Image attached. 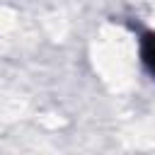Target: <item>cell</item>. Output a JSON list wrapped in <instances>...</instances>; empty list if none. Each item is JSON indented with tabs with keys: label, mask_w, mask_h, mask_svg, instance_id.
Segmentation results:
<instances>
[{
	"label": "cell",
	"mask_w": 155,
	"mask_h": 155,
	"mask_svg": "<svg viewBox=\"0 0 155 155\" xmlns=\"http://www.w3.org/2000/svg\"><path fill=\"white\" fill-rule=\"evenodd\" d=\"M138 53H140V63L145 65V70L153 75L155 80V31H145L140 36V46H138Z\"/></svg>",
	"instance_id": "cell-1"
}]
</instances>
